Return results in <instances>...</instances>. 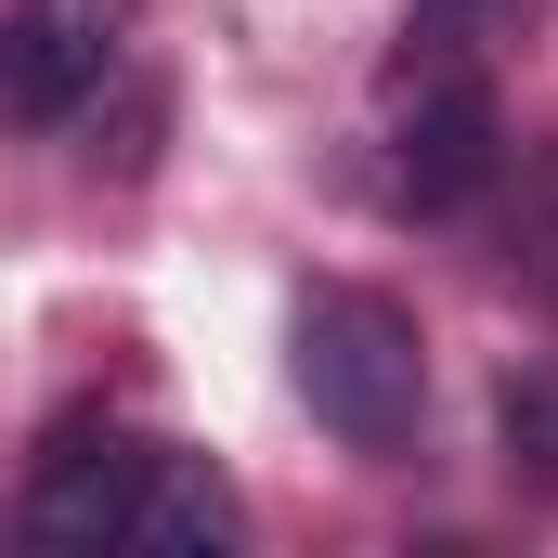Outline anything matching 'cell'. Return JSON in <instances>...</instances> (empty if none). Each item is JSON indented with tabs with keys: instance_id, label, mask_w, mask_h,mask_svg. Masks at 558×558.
Returning a JSON list of instances; mask_svg holds the SVG:
<instances>
[{
	"instance_id": "8992f818",
	"label": "cell",
	"mask_w": 558,
	"mask_h": 558,
	"mask_svg": "<svg viewBox=\"0 0 558 558\" xmlns=\"http://www.w3.org/2000/svg\"><path fill=\"white\" fill-rule=\"evenodd\" d=\"M494 441H507V468L533 494H558V377H507L494 390Z\"/></svg>"
},
{
	"instance_id": "277c9868",
	"label": "cell",
	"mask_w": 558,
	"mask_h": 558,
	"mask_svg": "<svg viewBox=\"0 0 558 558\" xmlns=\"http://www.w3.org/2000/svg\"><path fill=\"white\" fill-rule=\"evenodd\" d=\"M131 0H13V26H0V92H13V118L26 131H65L105 78H118V52H131Z\"/></svg>"
},
{
	"instance_id": "5b68a950",
	"label": "cell",
	"mask_w": 558,
	"mask_h": 558,
	"mask_svg": "<svg viewBox=\"0 0 558 558\" xmlns=\"http://www.w3.org/2000/svg\"><path fill=\"white\" fill-rule=\"evenodd\" d=\"M234 546V481L182 441H156L143 468V507H131V558H221Z\"/></svg>"
},
{
	"instance_id": "7a4b0ae2",
	"label": "cell",
	"mask_w": 558,
	"mask_h": 558,
	"mask_svg": "<svg viewBox=\"0 0 558 558\" xmlns=\"http://www.w3.org/2000/svg\"><path fill=\"white\" fill-rule=\"evenodd\" d=\"M390 195L416 208V221H454L494 169H507V131H494V92H481V65H454V52H403L390 65Z\"/></svg>"
},
{
	"instance_id": "6da1fadb",
	"label": "cell",
	"mask_w": 558,
	"mask_h": 558,
	"mask_svg": "<svg viewBox=\"0 0 558 558\" xmlns=\"http://www.w3.org/2000/svg\"><path fill=\"white\" fill-rule=\"evenodd\" d=\"M286 377H299L312 428H338L351 454H403L428 416V338L377 286H312L286 312Z\"/></svg>"
},
{
	"instance_id": "52a82bcc",
	"label": "cell",
	"mask_w": 558,
	"mask_h": 558,
	"mask_svg": "<svg viewBox=\"0 0 558 558\" xmlns=\"http://www.w3.org/2000/svg\"><path fill=\"white\" fill-rule=\"evenodd\" d=\"M507 260L558 299V143H533V169H520V247Z\"/></svg>"
},
{
	"instance_id": "3957f363",
	"label": "cell",
	"mask_w": 558,
	"mask_h": 558,
	"mask_svg": "<svg viewBox=\"0 0 558 558\" xmlns=\"http://www.w3.org/2000/svg\"><path fill=\"white\" fill-rule=\"evenodd\" d=\"M143 468H156V441L131 428H52V454L26 468V507H13V533L39 558H131V507H143Z\"/></svg>"
}]
</instances>
